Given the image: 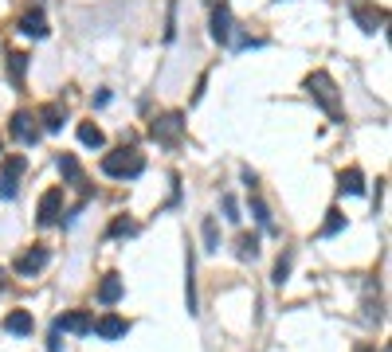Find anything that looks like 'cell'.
Masks as SVG:
<instances>
[{
  "label": "cell",
  "instance_id": "obj_1",
  "mask_svg": "<svg viewBox=\"0 0 392 352\" xmlns=\"http://www.w3.org/2000/svg\"><path fill=\"white\" fill-rule=\"evenodd\" d=\"M306 94L325 110V114L333 117V122H341V94H338V83H333L325 71H314V75H306Z\"/></svg>",
  "mask_w": 392,
  "mask_h": 352
},
{
  "label": "cell",
  "instance_id": "obj_2",
  "mask_svg": "<svg viewBox=\"0 0 392 352\" xmlns=\"http://www.w3.org/2000/svg\"><path fill=\"white\" fill-rule=\"evenodd\" d=\"M103 172L118 176V180H134V176L145 172V157L137 149H114L103 157Z\"/></svg>",
  "mask_w": 392,
  "mask_h": 352
},
{
  "label": "cell",
  "instance_id": "obj_3",
  "mask_svg": "<svg viewBox=\"0 0 392 352\" xmlns=\"http://www.w3.org/2000/svg\"><path fill=\"white\" fill-rule=\"evenodd\" d=\"M149 134H154L157 145H177L180 134H185V114H177V110H173V114H161Z\"/></svg>",
  "mask_w": 392,
  "mask_h": 352
},
{
  "label": "cell",
  "instance_id": "obj_4",
  "mask_svg": "<svg viewBox=\"0 0 392 352\" xmlns=\"http://www.w3.org/2000/svg\"><path fill=\"white\" fill-rule=\"evenodd\" d=\"M24 168H28V160L20 157V153L4 157V165H0V196H4V200H12V196H16V188H20V176H24Z\"/></svg>",
  "mask_w": 392,
  "mask_h": 352
},
{
  "label": "cell",
  "instance_id": "obj_5",
  "mask_svg": "<svg viewBox=\"0 0 392 352\" xmlns=\"http://www.w3.org/2000/svg\"><path fill=\"white\" fill-rule=\"evenodd\" d=\"M59 216H63V188H47V192L40 196L35 219H40V227H52V223H59Z\"/></svg>",
  "mask_w": 392,
  "mask_h": 352
},
{
  "label": "cell",
  "instance_id": "obj_6",
  "mask_svg": "<svg viewBox=\"0 0 392 352\" xmlns=\"http://www.w3.org/2000/svg\"><path fill=\"white\" fill-rule=\"evenodd\" d=\"M12 137H16L20 145L40 141V126H35V117L28 114V110H16V114H12Z\"/></svg>",
  "mask_w": 392,
  "mask_h": 352
},
{
  "label": "cell",
  "instance_id": "obj_7",
  "mask_svg": "<svg viewBox=\"0 0 392 352\" xmlns=\"http://www.w3.org/2000/svg\"><path fill=\"white\" fill-rule=\"evenodd\" d=\"M47 259H52V251H47V247H32V251H24V254L16 259V274H20V278L40 274V270L47 266Z\"/></svg>",
  "mask_w": 392,
  "mask_h": 352
},
{
  "label": "cell",
  "instance_id": "obj_8",
  "mask_svg": "<svg viewBox=\"0 0 392 352\" xmlns=\"http://www.w3.org/2000/svg\"><path fill=\"white\" fill-rule=\"evenodd\" d=\"M55 329H59V333L86 336L94 329V321H91V313H86V310H71V313H63V317H55Z\"/></svg>",
  "mask_w": 392,
  "mask_h": 352
},
{
  "label": "cell",
  "instance_id": "obj_9",
  "mask_svg": "<svg viewBox=\"0 0 392 352\" xmlns=\"http://www.w3.org/2000/svg\"><path fill=\"white\" fill-rule=\"evenodd\" d=\"M91 333H98L103 341H118V336H126V333H129V321H126V317H118V313H106V317L94 321Z\"/></svg>",
  "mask_w": 392,
  "mask_h": 352
},
{
  "label": "cell",
  "instance_id": "obj_10",
  "mask_svg": "<svg viewBox=\"0 0 392 352\" xmlns=\"http://www.w3.org/2000/svg\"><path fill=\"white\" fill-rule=\"evenodd\" d=\"M212 40L216 43H231V8L228 4H216V12H212Z\"/></svg>",
  "mask_w": 392,
  "mask_h": 352
},
{
  "label": "cell",
  "instance_id": "obj_11",
  "mask_svg": "<svg viewBox=\"0 0 392 352\" xmlns=\"http://www.w3.org/2000/svg\"><path fill=\"white\" fill-rule=\"evenodd\" d=\"M32 329H35V321L28 310H12L4 317V333H12V336H32Z\"/></svg>",
  "mask_w": 392,
  "mask_h": 352
},
{
  "label": "cell",
  "instance_id": "obj_12",
  "mask_svg": "<svg viewBox=\"0 0 392 352\" xmlns=\"http://www.w3.org/2000/svg\"><path fill=\"white\" fill-rule=\"evenodd\" d=\"M353 20H357V24H361V32H369V35H373L376 28L384 24V12L369 8V4H353Z\"/></svg>",
  "mask_w": 392,
  "mask_h": 352
},
{
  "label": "cell",
  "instance_id": "obj_13",
  "mask_svg": "<svg viewBox=\"0 0 392 352\" xmlns=\"http://www.w3.org/2000/svg\"><path fill=\"white\" fill-rule=\"evenodd\" d=\"M20 32L32 35V40H43V35H47V20H43V12L35 8V12H28V16H20Z\"/></svg>",
  "mask_w": 392,
  "mask_h": 352
},
{
  "label": "cell",
  "instance_id": "obj_14",
  "mask_svg": "<svg viewBox=\"0 0 392 352\" xmlns=\"http://www.w3.org/2000/svg\"><path fill=\"white\" fill-rule=\"evenodd\" d=\"M122 298V278L118 274H106L103 282H98V302L103 305H114Z\"/></svg>",
  "mask_w": 392,
  "mask_h": 352
},
{
  "label": "cell",
  "instance_id": "obj_15",
  "mask_svg": "<svg viewBox=\"0 0 392 352\" xmlns=\"http://www.w3.org/2000/svg\"><path fill=\"white\" fill-rule=\"evenodd\" d=\"M79 141H83L86 149H103V145H106V134L94 126V122H79Z\"/></svg>",
  "mask_w": 392,
  "mask_h": 352
},
{
  "label": "cell",
  "instance_id": "obj_16",
  "mask_svg": "<svg viewBox=\"0 0 392 352\" xmlns=\"http://www.w3.org/2000/svg\"><path fill=\"white\" fill-rule=\"evenodd\" d=\"M338 188L341 192H350V196H361L365 192V176H361L357 168H345V172L338 176Z\"/></svg>",
  "mask_w": 392,
  "mask_h": 352
},
{
  "label": "cell",
  "instance_id": "obj_17",
  "mask_svg": "<svg viewBox=\"0 0 392 352\" xmlns=\"http://www.w3.org/2000/svg\"><path fill=\"white\" fill-rule=\"evenodd\" d=\"M192 270H196V262H192V251H188V259H185V305H188V313H196V282H192Z\"/></svg>",
  "mask_w": 392,
  "mask_h": 352
},
{
  "label": "cell",
  "instance_id": "obj_18",
  "mask_svg": "<svg viewBox=\"0 0 392 352\" xmlns=\"http://www.w3.org/2000/svg\"><path fill=\"white\" fill-rule=\"evenodd\" d=\"M200 235H204V251H220V227H216V216H204Z\"/></svg>",
  "mask_w": 392,
  "mask_h": 352
},
{
  "label": "cell",
  "instance_id": "obj_19",
  "mask_svg": "<svg viewBox=\"0 0 392 352\" xmlns=\"http://www.w3.org/2000/svg\"><path fill=\"white\" fill-rule=\"evenodd\" d=\"M40 117H43V129H47V134H59V129H63V117H67V114H63L59 106H43Z\"/></svg>",
  "mask_w": 392,
  "mask_h": 352
},
{
  "label": "cell",
  "instance_id": "obj_20",
  "mask_svg": "<svg viewBox=\"0 0 392 352\" xmlns=\"http://www.w3.org/2000/svg\"><path fill=\"white\" fill-rule=\"evenodd\" d=\"M236 254H239L243 262H248V259H255V254H259V235H239Z\"/></svg>",
  "mask_w": 392,
  "mask_h": 352
},
{
  "label": "cell",
  "instance_id": "obj_21",
  "mask_svg": "<svg viewBox=\"0 0 392 352\" xmlns=\"http://www.w3.org/2000/svg\"><path fill=\"white\" fill-rule=\"evenodd\" d=\"M24 67H28V55L24 51H12L8 55V71H12V83L24 86Z\"/></svg>",
  "mask_w": 392,
  "mask_h": 352
},
{
  "label": "cell",
  "instance_id": "obj_22",
  "mask_svg": "<svg viewBox=\"0 0 392 352\" xmlns=\"http://www.w3.org/2000/svg\"><path fill=\"white\" fill-rule=\"evenodd\" d=\"M129 235H137V223H134V219H126V216H118L110 223V239H129Z\"/></svg>",
  "mask_w": 392,
  "mask_h": 352
},
{
  "label": "cell",
  "instance_id": "obj_23",
  "mask_svg": "<svg viewBox=\"0 0 392 352\" xmlns=\"http://www.w3.org/2000/svg\"><path fill=\"white\" fill-rule=\"evenodd\" d=\"M341 227H345V216H341L338 208H330V211H325V223H322V235L330 239V235H338V231H341Z\"/></svg>",
  "mask_w": 392,
  "mask_h": 352
},
{
  "label": "cell",
  "instance_id": "obj_24",
  "mask_svg": "<svg viewBox=\"0 0 392 352\" xmlns=\"http://www.w3.org/2000/svg\"><path fill=\"white\" fill-rule=\"evenodd\" d=\"M59 172L67 176V180H79V176H83V165H79L71 153H63V157H59Z\"/></svg>",
  "mask_w": 392,
  "mask_h": 352
},
{
  "label": "cell",
  "instance_id": "obj_25",
  "mask_svg": "<svg viewBox=\"0 0 392 352\" xmlns=\"http://www.w3.org/2000/svg\"><path fill=\"white\" fill-rule=\"evenodd\" d=\"M251 211H255V219H259L263 227H271V211H267V204L259 200V196H251Z\"/></svg>",
  "mask_w": 392,
  "mask_h": 352
},
{
  "label": "cell",
  "instance_id": "obj_26",
  "mask_svg": "<svg viewBox=\"0 0 392 352\" xmlns=\"http://www.w3.org/2000/svg\"><path fill=\"white\" fill-rule=\"evenodd\" d=\"M287 278H290V254H282V259L279 262H275V282H287Z\"/></svg>",
  "mask_w": 392,
  "mask_h": 352
},
{
  "label": "cell",
  "instance_id": "obj_27",
  "mask_svg": "<svg viewBox=\"0 0 392 352\" xmlns=\"http://www.w3.org/2000/svg\"><path fill=\"white\" fill-rule=\"evenodd\" d=\"M224 211H228L231 223H239V204H236V196H224Z\"/></svg>",
  "mask_w": 392,
  "mask_h": 352
},
{
  "label": "cell",
  "instance_id": "obj_28",
  "mask_svg": "<svg viewBox=\"0 0 392 352\" xmlns=\"http://www.w3.org/2000/svg\"><path fill=\"white\" fill-rule=\"evenodd\" d=\"M47 352H59V329L52 325V344H47Z\"/></svg>",
  "mask_w": 392,
  "mask_h": 352
},
{
  "label": "cell",
  "instance_id": "obj_29",
  "mask_svg": "<svg viewBox=\"0 0 392 352\" xmlns=\"http://www.w3.org/2000/svg\"><path fill=\"white\" fill-rule=\"evenodd\" d=\"M381 352H388V344H384V348H381Z\"/></svg>",
  "mask_w": 392,
  "mask_h": 352
}]
</instances>
